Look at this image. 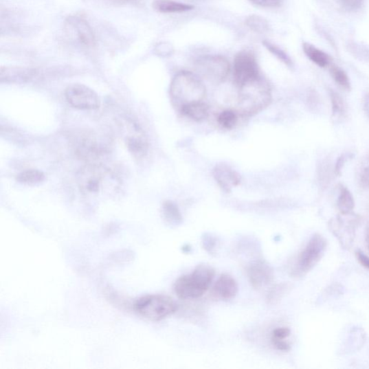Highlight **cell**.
I'll use <instances>...</instances> for the list:
<instances>
[{
  "instance_id": "obj_1",
  "label": "cell",
  "mask_w": 369,
  "mask_h": 369,
  "mask_svg": "<svg viewBox=\"0 0 369 369\" xmlns=\"http://www.w3.org/2000/svg\"><path fill=\"white\" fill-rule=\"evenodd\" d=\"M206 88L199 76L194 73L181 71L173 78L170 87L172 106L179 111L192 103L202 102Z\"/></svg>"
},
{
  "instance_id": "obj_2",
  "label": "cell",
  "mask_w": 369,
  "mask_h": 369,
  "mask_svg": "<svg viewBox=\"0 0 369 369\" xmlns=\"http://www.w3.org/2000/svg\"><path fill=\"white\" fill-rule=\"evenodd\" d=\"M82 193L87 197H98L119 190L120 181L110 170L97 165H88L78 175Z\"/></svg>"
},
{
  "instance_id": "obj_3",
  "label": "cell",
  "mask_w": 369,
  "mask_h": 369,
  "mask_svg": "<svg viewBox=\"0 0 369 369\" xmlns=\"http://www.w3.org/2000/svg\"><path fill=\"white\" fill-rule=\"evenodd\" d=\"M238 109L243 116H253L271 102V87L269 82L261 76L239 87Z\"/></svg>"
},
{
  "instance_id": "obj_4",
  "label": "cell",
  "mask_w": 369,
  "mask_h": 369,
  "mask_svg": "<svg viewBox=\"0 0 369 369\" xmlns=\"http://www.w3.org/2000/svg\"><path fill=\"white\" fill-rule=\"evenodd\" d=\"M214 276L215 271L210 265H199L191 273L177 279L174 291L181 300L199 299L210 289Z\"/></svg>"
},
{
  "instance_id": "obj_5",
  "label": "cell",
  "mask_w": 369,
  "mask_h": 369,
  "mask_svg": "<svg viewBox=\"0 0 369 369\" xmlns=\"http://www.w3.org/2000/svg\"><path fill=\"white\" fill-rule=\"evenodd\" d=\"M134 309L141 317L157 322L174 314L178 310V305L166 295L152 294L138 299Z\"/></svg>"
},
{
  "instance_id": "obj_6",
  "label": "cell",
  "mask_w": 369,
  "mask_h": 369,
  "mask_svg": "<svg viewBox=\"0 0 369 369\" xmlns=\"http://www.w3.org/2000/svg\"><path fill=\"white\" fill-rule=\"evenodd\" d=\"M328 243L320 234H315L309 241L293 265L291 273L294 277H302L315 267L326 253Z\"/></svg>"
},
{
  "instance_id": "obj_7",
  "label": "cell",
  "mask_w": 369,
  "mask_h": 369,
  "mask_svg": "<svg viewBox=\"0 0 369 369\" xmlns=\"http://www.w3.org/2000/svg\"><path fill=\"white\" fill-rule=\"evenodd\" d=\"M198 76L214 84L223 82L227 78L230 65L227 58L218 55L200 57L195 63Z\"/></svg>"
},
{
  "instance_id": "obj_8",
  "label": "cell",
  "mask_w": 369,
  "mask_h": 369,
  "mask_svg": "<svg viewBox=\"0 0 369 369\" xmlns=\"http://www.w3.org/2000/svg\"><path fill=\"white\" fill-rule=\"evenodd\" d=\"M360 218L353 212L339 214L329 223L331 232L344 249H350L356 238Z\"/></svg>"
},
{
  "instance_id": "obj_9",
  "label": "cell",
  "mask_w": 369,
  "mask_h": 369,
  "mask_svg": "<svg viewBox=\"0 0 369 369\" xmlns=\"http://www.w3.org/2000/svg\"><path fill=\"white\" fill-rule=\"evenodd\" d=\"M260 76L259 66L254 52L242 51L236 55L233 68V76L236 85L240 87Z\"/></svg>"
},
{
  "instance_id": "obj_10",
  "label": "cell",
  "mask_w": 369,
  "mask_h": 369,
  "mask_svg": "<svg viewBox=\"0 0 369 369\" xmlns=\"http://www.w3.org/2000/svg\"><path fill=\"white\" fill-rule=\"evenodd\" d=\"M66 98L73 107L94 110L100 107V100L97 93L82 84H73L67 87L65 92Z\"/></svg>"
},
{
  "instance_id": "obj_11",
  "label": "cell",
  "mask_w": 369,
  "mask_h": 369,
  "mask_svg": "<svg viewBox=\"0 0 369 369\" xmlns=\"http://www.w3.org/2000/svg\"><path fill=\"white\" fill-rule=\"evenodd\" d=\"M68 34L82 46L91 48L96 45V38L91 26L80 17H69L65 24Z\"/></svg>"
},
{
  "instance_id": "obj_12",
  "label": "cell",
  "mask_w": 369,
  "mask_h": 369,
  "mask_svg": "<svg viewBox=\"0 0 369 369\" xmlns=\"http://www.w3.org/2000/svg\"><path fill=\"white\" fill-rule=\"evenodd\" d=\"M126 123V142L128 150L135 157L141 158L148 151V142L139 125L131 120Z\"/></svg>"
},
{
  "instance_id": "obj_13",
  "label": "cell",
  "mask_w": 369,
  "mask_h": 369,
  "mask_svg": "<svg viewBox=\"0 0 369 369\" xmlns=\"http://www.w3.org/2000/svg\"><path fill=\"white\" fill-rule=\"evenodd\" d=\"M249 282L255 289H259L270 284L273 280V271L265 261L258 260L251 262L247 267Z\"/></svg>"
},
{
  "instance_id": "obj_14",
  "label": "cell",
  "mask_w": 369,
  "mask_h": 369,
  "mask_svg": "<svg viewBox=\"0 0 369 369\" xmlns=\"http://www.w3.org/2000/svg\"><path fill=\"white\" fill-rule=\"evenodd\" d=\"M212 173L219 186L227 194L230 193L232 188L238 186L242 181L240 173L227 164L216 165Z\"/></svg>"
},
{
  "instance_id": "obj_15",
  "label": "cell",
  "mask_w": 369,
  "mask_h": 369,
  "mask_svg": "<svg viewBox=\"0 0 369 369\" xmlns=\"http://www.w3.org/2000/svg\"><path fill=\"white\" fill-rule=\"evenodd\" d=\"M238 292V284L233 276L223 274L217 279L212 291L213 297L221 300H230L235 298Z\"/></svg>"
},
{
  "instance_id": "obj_16",
  "label": "cell",
  "mask_w": 369,
  "mask_h": 369,
  "mask_svg": "<svg viewBox=\"0 0 369 369\" xmlns=\"http://www.w3.org/2000/svg\"><path fill=\"white\" fill-rule=\"evenodd\" d=\"M36 71L23 68H2L0 73L1 82H24L34 77Z\"/></svg>"
},
{
  "instance_id": "obj_17",
  "label": "cell",
  "mask_w": 369,
  "mask_h": 369,
  "mask_svg": "<svg viewBox=\"0 0 369 369\" xmlns=\"http://www.w3.org/2000/svg\"><path fill=\"white\" fill-rule=\"evenodd\" d=\"M303 51L310 61L321 68L328 66L331 63V57L328 54L309 43H303Z\"/></svg>"
},
{
  "instance_id": "obj_18",
  "label": "cell",
  "mask_w": 369,
  "mask_h": 369,
  "mask_svg": "<svg viewBox=\"0 0 369 369\" xmlns=\"http://www.w3.org/2000/svg\"><path fill=\"white\" fill-rule=\"evenodd\" d=\"M180 112L195 122H202L209 116L210 109L202 102L192 103L183 107Z\"/></svg>"
},
{
  "instance_id": "obj_19",
  "label": "cell",
  "mask_w": 369,
  "mask_h": 369,
  "mask_svg": "<svg viewBox=\"0 0 369 369\" xmlns=\"http://www.w3.org/2000/svg\"><path fill=\"white\" fill-rule=\"evenodd\" d=\"M154 9L162 13H175L190 11L194 9L191 5L175 2L173 0H155Z\"/></svg>"
},
{
  "instance_id": "obj_20",
  "label": "cell",
  "mask_w": 369,
  "mask_h": 369,
  "mask_svg": "<svg viewBox=\"0 0 369 369\" xmlns=\"http://www.w3.org/2000/svg\"><path fill=\"white\" fill-rule=\"evenodd\" d=\"M161 214L171 226H179L183 223V216L178 205L171 201H166L162 204Z\"/></svg>"
},
{
  "instance_id": "obj_21",
  "label": "cell",
  "mask_w": 369,
  "mask_h": 369,
  "mask_svg": "<svg viewBox=\"0 0 369 369\" xmlns=\"http://www.w3.org/2000/svg\"><path fill=\"white\" fill-rule=\"evenodd\" d=\"M339 193L337 199V208L342 214H348L353 212L355 208V201L350 191L345 186H339Z\"/></svg>"
},
{
  "instance_id": "obj_22",
  "label": "cell",
  "mask_w": 369,
  "mask_h": 369,
  "mask_svg": "<svg viewBox=\"0 0 369 369\" xmlns=\"http://www.w3.org/2000/svg\"><path fill=\"white\" fill-rule=\"evenodd\" d=\"M45 179V175L38 170H27L20 173L17 181L27 186H37Z\"/></svg>"
},
{
  "instance_id": "obj_23",
  "label": "cell",
  "mask_w": 369,
  "mask_h": 369,
  "mask_svg": "<svg viewBox=\"0 0 369 369\" xmlns=\"http://www.w3.org/2000/svg\"><path fill=\"white\" fill-rule=\"evenodd\" d=\"M331 77L335 82L346 91H350L351 85L346 72L341 67L332 65L330 68Z\"/></svg>"
},
{
  "instance_id": "obj_24",
  "label": "cell",
  "mask_w": 369,
  "mask_h": 369,
  "mask_svg": "<svg viewBox=\"0 0 369 369\" xmlns=\"http://www.w3.org/2000/svg\"><path fill=\"white\" fill-rule=\"evenodd\" d=\"M246 25L251 30L258 34L267 33L270 30L269 22L258 16H251L246 19Z\"/></svg>"
},
{
  "instance_id": "obj_25",
  "label": "cell",
  "mask_w": 369,
  "mask_h": 369,
  "mask_svg": "<svg viewBox=\"0 0 369 369\" xmlns=\"http://www.w3.org/2000/svg\"><path fill=\"white\" fill-rule=\"evenodd\" d=\"M330 98L332 105V113L333 119H341L346 112V106L344 99L337 93L330 91Z\"/></svg>"
},
{
  "instance_id": "obj_26",
  "label": "cell",
  "mask_w": 369,
  "mask_h": 369,
  "mask_svg": "<svg viewBox=\"0 0 369 369\" xmlns=\"http://www.w3.org/2000/svg\"><path fill=\"white\" fill-rule=\"evenodd\" d=\"M262 44L272 54H273L280 62H282L289 67H293V62L290 56L282 49L278 47L269 41H264Z\"/></svg>"
},
{
  "instance_id": "obj_27",
  "label": "cell",
  "mask_w": 369,
  "mask_h": 369,
  "mask_svg": "<svg viewBox=\"0 0 369 369\" xmlns=\"http://www.w3.org/2000/svg\"><path fill=\"white\" fill-rule=\"evenodd\" d=\"M238 114L232 110L221 112L218 116L219 125L227 129H232L238 123Z\"/></svg>"
},
{
  "instance_id": "obj_28",
  "label": "cell",
  "mask_w": 369,
  "mask_h": 369,
  "mask_svg": "<svg viewBox=\"0 0 369 369\" xmlns=\"http://www.w3.org/2000/svg\"><path fill=\"white\" fill-rule=\"evenodd\" d=\"M287 285L280 284L273 287L268 294V300L269 302H276L283 296L287 290Z\"/></svg>"
},
{
  "instance_id": "obj_29",
  "label": "cell",
  "mask_w": 369,
  "mask_h": 369,
  "mask_svg": "<svg viewBox=\"0 0 369 369\" xmlns=\"http://www.w3.org/2000/svg\"><path fill=\"white\" fill-rule=\"evenodd\" d=\"M202 242L204 249L208 251V253L212 255L215 254V247L217 245V241L212 235L205 234L203 237Z\"/></svg>"
},
{
  "instance_id": "obj_30",
  "label": "cell",
  "mask_w": 369,
  "mask_h": 369,
  "mask_svg": "<svg viewBox=\"0 0 369 369\" xmlns=\"http://www.w3.org/2000/svg\"><path fill=\"white\" fill-rule=\"evenodd\" d=\"M352 158L353 155L351 153H344L337 158L335 166V174L337 176L342 175L346 162Z\"/></svg>"
},
{
  "instance_id": "obj_31",
  "label": "cell",
  "mask_w": 369,
  "mask_h": 369,
  "mask_svg": "<svg viewBox=\"0 0 369 369\" xmlns=\"http://www.w3.org/2000/svg\"><path fill=\"white\" fill-rule=\"evenodd\" d=\"M250 1L263 8H277L282 5L284 0H250Z\"/></svg>"
},
{
  "instance_id": "obj_32",
  "label": "cell",
  "mask_w": 369,
  "mask_h": 369,
  "mask_svg": "<svg viewBox=\"0 0 369 369\" xmlns=\"http://www.w3.org/2000/svg\"><path fill=\"white\" fill-rule=\"evenodd\" d=\"M291 335V331L289 328L282 327L277 328L273 331L271 339H285Z\"/></svg>"
},
{
  "instance_id": "obj_33",
  "label": "cell",
  "mask_w": 369,
  "mask_h": 369,
  "mask_svg": "<svg viewBox=\"0 0 369 369\" xmlns=\"http://www.w3.org/2000/svg\"><path fill=\"white\" fill-rule=\"evenodd\" d=\"M271 342L278 350L287 352L291 349V346L284 339H271Z\"/></svg>"
},
{
  "instance_id": "obj_34",
  "label": "cell",
  "mask_w": 369,
  "mask_h": 369,
  "mask_svg": "<svg viewBox=\"0 0 369 369\" xmlns=\"http://www.w3.org/2000/svg\"><path fill=\"white\" fill-rule=\"evenodd\" d=\"M360 184L362 188L369 189V166L366 167L361 175Z\"/></svg>"
},
{
  "instance_id": "obj_35",
  "label": "cell",
  "mask_w": 369,
  "mask_h": 369,
  "mask_svg": "<svg viewBox=\"0 0 369 369\" xmlns=\"http://www.w3.org/2000/svg\"><path fill=\"white\" fill-rule=\"evenodd\" d=\"M356 256L362 267L369 271V258L360 250L357 251Z\"/></svg>"
},
{
  "instance_id": "obj_36",
  "label": "cell",
  "mask_w": 369,
  "mask_h": 369,
  "mask_svg": "<svg viewBox=\"0 0 369 369\" xmlns=\"http://www.w3.org/2000/svg\"><path fill=\"white\" fill-rule=\"evenodd\" d=\"M364 111H366V114L369 117V94L367 95L364 99Z\"/></svg>"
},
{
  "instance_id": "obj_37",
  "label": "cell",
  "mask_w": 369,
  "mask_h": 369,
  "mask_svg": "<svg viewBox=\"0 0 369 369\" xmlns=\"http://www.w3.org/2000/svg\"><path fill=\"white\" fill-rule=\"evenodd\" d=\"M366 245L369 249V224L366 230Z\"/></svg>"
}]
</instances>
